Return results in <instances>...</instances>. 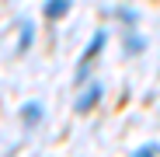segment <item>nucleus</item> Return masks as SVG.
I'll use <instances>...</instances> for the list:
<instances>
[{"label": "nucleus", "instance_id": "39448f33", "mask_svg": "<svg viewBox=\"0 0 160 157\" xmlns=\"http://www.w3.org/2000/svg\"><path fill=\"white\" fill-rule=\"evenodd\" d=\"M143 49H146V45H143L139 35H129V39H125V52H129V56H132V52H143Z\"/></svg>", "mask_w": 160, "mask_h": 157}, {"label": "nucleus", "instance_id": "423d86ee", "mask_svg": "<svg viewBox=\"0 0 160 157\" xmlns=\"http://www.w3.org/2000/svg\"><path fill=\"white\" fill-rule=\"evenodd\" d=\"M32 35H35V28H32L28 21H24V28H21V52H24V49L32 45Z\"/></svg>", "mask_w": 160, "mask_h": 157}, {"label": "nucleus", "instance_id": "0eeeda50", "mask_svg": "<svg viewBox=\"0 0 160 157\" xmlns=\"http://www.w3.org/2000/svg\"><path fill=\"white\" fill-rule=\"evenodd\" d=\"M150 154H160V143H146V147L136 150V157H150Z\"/></svg>", "mask_w": 160, "mask_h": 157}, {"label": "nucleus", "instance_id": "f03ea898", "mask_svg": "<svg viewBox=\"0 0 160 157\" xmlns=\"http://www.w3.org/2000/svg\"><path fill=\"white\" fill-rule=\"evenodd\" d=\"M98 98H101V84H91L84 94H80V101H77V112H91L94 105H98Z\"/></svg>", "mask_w": 160, "mask_h": 157}, {"label": "nucleus", "instance_id": "6e6552de", "mask_svg": "<svg viewBox=\"0 0 160 157\" xmlns=\"http://www.w3.org/2000/svg\"><path fill=\"white\" fill-rule=\"evenodd\" d=\"M118 18H122L125 24H136V14H132V11H118Z\"/></svg>", "mask_w": 160, "mask_h": 157}, {"label": "nucleus", "instance_id": "7ed1b4c3", "mask_svg": "<svg viewBox=\"0 0 160 157\" xmlns=\"http://www.w3.org/2000/svg\"><path fill=\"white\" fill-rule=\"evenodd\" d=\"M45 18H52V21H56V18H63L66 11H70V0H45Z\"/></svg>", "mask_w": 160, "mask_h": 157}, {"label": "nucleus", "instance_id": "f257e3e1", "mask_svg": "<svg viewBox=\"0 0 160 157\" xmlns=\"http://www.w3.org/2000/svg\"><path fill=\"white\" fill-rule=\"evenodd\" d=\"M101 45H104V32H94V39H91V45H87V52H84V60H80V66H77V81H87V66H91V60L101 52Z\"/></svg>", "mask_w": 160, "mask_h": 157}, {"label": "nucleus", "instance_id": "20e7f679", "mask_svg": "<svg viewBox=\"0 0 160 157\" xmlns=\"http://www.w3.org/2000/svg\"><path fill=\"white\" fill-rule=\"evenodd\" d=\"M21 115H24V122L28 126H38V119H42V108H38V101H28L21 108Z\"/></svg>", "mask_w": 160, "mask_h": 157}]
</instances>
